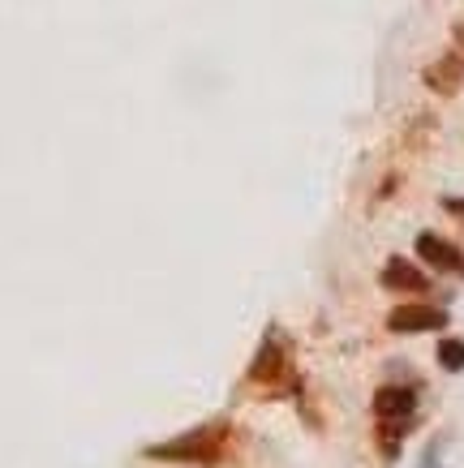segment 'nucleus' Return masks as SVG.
<instances>
[{
  "instance_id": "nucleus-1",
  "label": "nucleus",
  "mask_w": 464,
  "mask_h": 468,
  "mask_svg": "<svg viewBox=\"0 0 464 468\" xmlns=\"http://www.w3.org/2000/svg\"><path fill=\"white\" fill-rule=\"evenodd\" d=\"M391 327L395 331H430V327H443V314L439 309H426V305H404L391 314Z\"/></svg>"
},
{
  "instance_id": "nucleus-2",
  "label": "nucleus",
  "mask_w": 464,
  "mask_h": 468,
  "mask_svg": "<svg viewBox=\"0 0 464 468\" xmlns=\"http://www.w3.org/2000/svg\"><path fill=\"white\" fill-rule=\"evenodd\" d=\"M417 249L430 258L434 267H456V263H460V253H456L447 241H439V236H422V241H417Z\"/></svg>"
},
{
  "instance_id": "nucleus-3",
  "label": "nucleus",
  "mask_w": 464,
  "mask_h": 468,
  "mask_svg": "<svg viewBox=\"0 0 464 468\" xmlns=\"http://www.w3.org/2000/svg\"><path fill=\"white\" fill-rule=\"evenodd\" d=\"M387 284H391V288H426V280L412 271V267H404V263H391V267H387Z\"/></svg>"
},
{
  "instance_id": "nucleus-4",
  "label": "nucleus",
  "mask_w": 464,
  "mask_h": 468,
  "mask_svg": "<svg viewBox=\"0 0 464 468\" xmlns=\"http://www.w3.org/2000/svg\"><path fill=\"white\" fill-rule=\"evenodd\" d=\"M408 408H412L408 391H383L379 395V412H383V417H391V412H408Z\"/></svg>"
},
{
  "instance_id": "nucleus-5",
  "label": "nucleus",
  "mask_w": 464,
  "mask_h": 468,
  "mask_svg": "<svg viewBox=\"0 0 464 468\" xmlns=\"http://www.w3.org/2000/svg\"><path fill=\"white\" fill-rule=\"evenodd\" d=\"M443 366H451V370L464 366V344H443Z\"/></svg>"
}]
</instances>
